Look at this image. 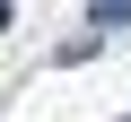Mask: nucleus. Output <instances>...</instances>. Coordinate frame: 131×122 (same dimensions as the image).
Returning <instances> with one entry per match:
<instances>
[{
    "instance_id": "obj_2",
    "label": "nucleus",
    "mask_w": 131,
    "mask_h": 122,
    "mask_svg": "<svg viewBox=\"0 0 131 122\" xmlns=\"http://www.w3.org/2000/svg\"><path fill=\"white\" fill-rule=\"evenodd\" d=\"M0 26H9V0H0Z\"/></svg>"
},
{
    "instance_id": "obj_1",
    "label": "nucleus",
    "mask_w": 131,
    "mask_h": 122,
    "mask_svg": "<svg viewBox=\"0 0 131 122\" xmlns=\"http://www.w3.org/2000/svg\"><path fill=\"white\" fill-rule=\"evenodd\" d=\"M88 26L105 35V26H131V0H96V9H88Z\"/></svg>"
}]
</instances>
